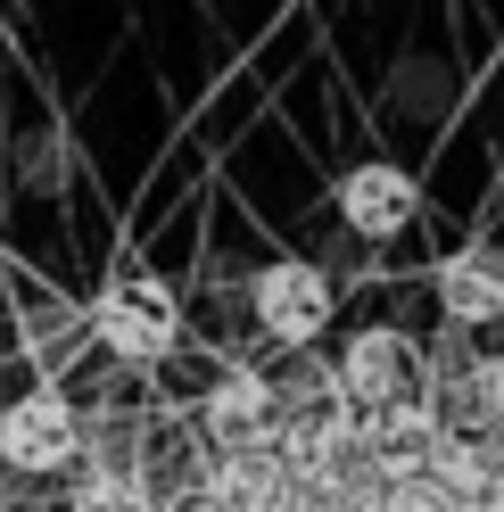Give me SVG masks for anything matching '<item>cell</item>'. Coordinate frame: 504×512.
<instances>
[{"label": "cell", "instance_id": "cell-3", "mask_svg": "<svg viewBox=\"0 0 504 512\" xmlns=\"http://www.w3.org/2000/svg\"><path fill=\"white\" fill-rule=\"evenodd\" d=\"M248 306H257V323L281 339V347H306L331 331V314H339V290H331V273L314 265V256H273V265L248 281Z\"/></svg>", "mask_w": 504, "mask_h": 512}, {"label": "cell", "instance_id": "cell-11", "mask_svg": "<svg viewBox=\"0 0 504 512\" xmlns=\"http://www.w3.org/2000/svg\"><path fill=\"white\" fill-rule=\"evenodd\" d=\"M67 512H149V488H141L124 463H100V471H83V479H75Z\"/></svg>", "mask_w": 504, "mask_h": 512}, {"label": "cell", "instance_id": "cell-12", "mask_svg": "<svg viewBox=\"0 0 504 512\" xmlns=\"http://www.w3.org/2000/svg\"><path fill=\"white\" fill-rule=\"evenodd\" d=\"M381 512H463L430 488V479H397V488H381Z\"/></svg>", "mask_w": 504, "mask_h": 512}, {"label": "cell", "instance_id": "cell-15", "mask_svg": "<svg viewBox=\"0 0 504 512\" xmlns=\"http://www.w3.org/2000/svg\"><path fill=\"white\" fill-rule=\"evenodd\" d=\"M174 512H215V504H199V496H191V504H174Z\"/></svg>", "mask_w": 504, "mask_h": 512}, {"label": "cell", "instance_id": "cell-6", "mask_svg": "<svg viewBox=\"0 0 504 512\" xmlns=\"http://www.w3.org/2000/svg\"><path fill=\"white\" fill-rule=\"evenodd\" d=\"M331 199H339V223H348L356 240H397L405 223L422 215V182L405 166H389V157H364V166L339 174Z\"/></svg>", "mask_w": 504, "mask_h": 512}, {"label": "cell", "instance_id": "cell-13", "mask_svg": "<svg viewBox=\"0 0 504 512\" xmlns=\"http://www.w3.org/2000/svg\"><path fill=\"white\" fill-rule=\"evenodd\" d=\"M471 389H480V405H488V430H496V422H504V347H496V356H480Z\"/></svg>", "mask_w": 504, "mask_h": 512}, {"label": "cell", "instance_id": "cell-7", "mask_svg": "<svg viewBox=\"0 0 504 512\" xmlns=\"http://www.w3.org/2000/svg\"><path fill=\"white\" fill-rule=\"evenodd\" d=\"M430 290H438V314H447V331H488L504 323V248L496 240H463L447 265L430 273Z\"/></svg>", "mask_w": 504, "mask_h": 512}, {"label": "cell", "instance_id": "cell-14", "mask_svg": "<svg viewBox=\"0 0 504 512\" xmlns=\"http://www.w3.org/2000/svg\"><path fill=\"white\" fill-rule=\"evenodd\" d=\"M471 512H504V463L488 471V488H480V504H471Z\"/></svg>", "mask_w": 504, "mask_h": 512}, {"label": "cell", "instance_id": "cell-5", "mask_svg": "<svg viewBox=\"0 0 504 512\" xmlns=\"http://www.w3.org/2000/svg\"><path fill=\"white\" fill-rule=\"evenodd\" d=\"M430 446H438V413H430V397H397V405H381V413H364L356 463H364L372 488H397V479H422Z\"/></svg>", "mask_w": 504, "mask_h": 512}, {"label": "cell", "instance_id": "cell-9", "mask_svg": "<svg viewBox=\"0 0 504 512\" xmlns=\"http://www.w3.org/2000/svg\"><path fill=\"white\" fill-rule=\"evenodd\" d=\"M199 504H215V512H290V471H281L273 446H232V455H207Z\"/></svg>", "mask_w": 504, "mask_h": 512}, {"label": "cell", "instance_id": "cell-2", "mask_svg": "<svg viewBox=\"0 0 504 512\" xmlns=\"http://www.w3.org/2000/svg\"><path fill=\"white\" fill-rule=\"evenodd\" d=\"M83 455V413L67 389H25L0 405V463L25 471V479H58V471H75Z\"/></svg>", "mask_w": 504, "mask_h": 512}, {"label": "cell", "instance_id": "cell-4", "mask_svg": "<svg viewBox=\"0 0 504 512\" xmlns=\"http://www.w3.org/2000/svg\"><path fill=\"white\" fill-rule=\"evenodd\" d=\"M331 380H339V397H348L356 413H381L397 397H422V347L405 331H389V323H364L348 347H339Z\"/></svg>", "mask_w": 504, "mask_h": 512}, {"label": "cell", "instance_id": "cell-8", "mask_svg": "<svg viewBox=\"0 0 504 512\" xmlns=\"http://www.w3.org/2000/svg\"><path fill=\"white\" fill-rule=\"evenodd\" d=\"M199 422H207V438H215V455H232V446H273V422H281L273 380H265L257 364H232V372L207 389Z\"/></svg>", "mask_w": 504, "mask_h": 512}, {"label": "cell", "instance_id": "cell-10", "mask_svg": "<svg viewBox=\"0 0 504 512\" xmlns=\"http://www.w3.org/2000/svg\"><path fill=\"white\" fill-rule=\"evenodd\" d=\"M488 471H496V455H488V438H463V430H438V446H430V463H422V479L447 504H480V488H488Z\"/></svg>", "mask_w": 504, "mask_h": 512}, {"label": "cell", "instance_id": "cell-1", "mask_svg": "<svg viewBox=\"0 0 504 512\" xmlns=\"http://www.w3.org/2000/svg\"><path fill=\"white\" fill-rule=\"evenodd\" d=\"M83 331L108 347L116 364H166L182 347V306L157 273H116L100 281V298L83 306Z\"/></svg>", "mask_w": 504, "mask_h": 512}]
</instances>
